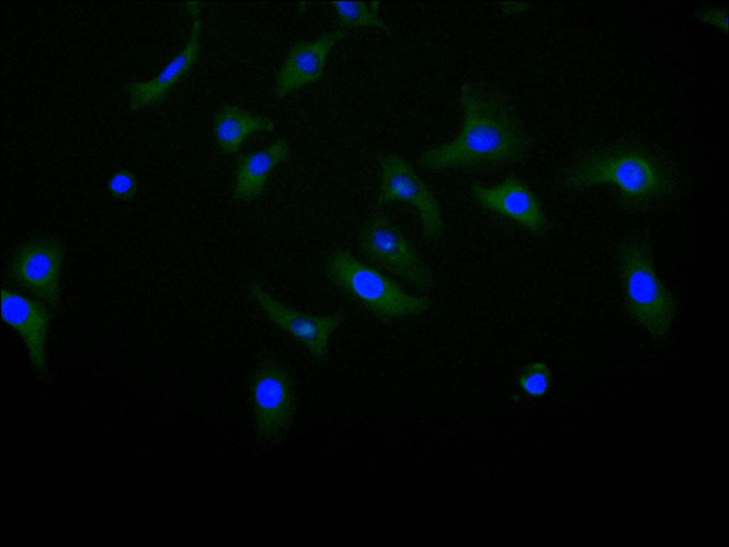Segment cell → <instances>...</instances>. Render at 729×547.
Masks as SVG:
<instances>
[{
	"mask_svg": "<svg viewBox=\"0 0 729 547\" xmlns=\"http://www.w3.org/2000/svg\"><path fill=\"white\" fill-rule=\"evenodd\" d=\"M462 123L451 140L424 151L418 160L429 171L476 170L513 165L526 156L528 142L520 119L500 93L475 83L460 91Z\"/></svg>",
	"mask_w": 729,
	"mask_h": 547,
	"instance_id": "6da1fadb",
	"label": "cell"
},
{
	"mask_svg": "<svg viewBox=\"0 0 729 547\" xmlns=\"http://www.w3.org/2000/svg\"><path fill=\"white\" fill-rule=\"evenodd\" d=\"M561 183L571 189L612 187L621 206L636 213L678 197L683 188V177L672 164L634 145L587 155L565 171Z\"/></svg>",
	"mask_w": 729,
	"mask_h": 547,
	"instance_id": "7a4b0ae2",
	"label": "cell"
},
{
	"mask_svg": "<svg viewBox=\"0 0 729 547\" xmlns=\"http://www.w3.org/2000/svg\"><path fill=\"white\" fill-rule=\"evenodd\" d=\"M624 307L655 341L670 335L678 312L677 301L656 271L652 246L643 234H632L615 245Z\"/></svg>",
	"mask_w": 729,
	"mask_h": 547,
	"instance_id": "3957f363",
	"label": "cell"
},
{
	"mask_svg": "<svg viewBox=\"0 0 729 547\" xmlns=\"http://www.w3.org/2000/svg\"><path fill=\"white\" fill-rule=\"evenodd\" d=\"M325 271L339 289L384 323L421 316L432 305L430 298L407 292L380 269L344 247L327 255Z\"/></svg>",
	"mask_w": 729,
	"mask_h": 547,
	"instance_id": "277c9868",
	"label": "cell"
},
{
	"mask_svg": "<svg viewBox=\"0 0 729 547\" xmlns=\"http://www.w3.org/2000/svg\"><path fill=\"white\" fill-rule=\"evenodd\" d=\"M360 254L373 266L389 273L421 292L431 291L433 274L414 244L392 220L375 212L362 222L357 234Z\"/></svg>",
	"mask_w": 729,
	"mask_h": 547,
	"instance_id": "5b68a950",
	"label": "cell"
},
{
	"mask_svg": "<svg viewBox=\"0 0 729 547\" xmlns=\"http://www.w3.org/2000/svg\"><path fill=\"white\" fill-rule=\"evenodd\" d=\"M250 393L258 437L266 444H278L288 433L295 411L291 373L276 355L264 353L251 376Z\"/></svg>",
	"mask_w": 729,
	"mask_h": 547,
	"instance_id": "8992f818",
	"label": "cell"
},
{
	"mask_svg": "<svg viewBox=\"0 0 729 547\" xmlns=\"http://www.w3.org/2000/svg\"><path fill=\"white\" fill-rule=\"evenodd\" d=\"M377 165V204L397 202L411 207L418 216L423 237L428 241L439 239L444 231L440 204L411 165L400 155L390 152L379 155Z\"/></svg>",
	"mask_w": 729,
	"mask_h": 547,
	"instance_id": "52a82bcc",
	"label": "cell"
},
{
	"mask_svg": "<svg viewBox=\"0 0 729 547\" xmlns=\"http://www.w3.org/2000/svg\"><path fill=\"white\" fill-rule=\"evenodd\" d=\"M248 293L268 321L303 345L317 363L329 360L330 340L345 319L343 312L324 316L302 312L280 301L256 281L249 283Z\"/></svg>",
	"mask_w": 729,
	"mask_h": 547,
	"instance_id": "ba28073f",
	"label": "cell"
},
{
	"mask_svg": "<svg viewBox=\"0 0 729 547\" xmlns=\"http://www.w3.org/2000/svg\"><path fill=\"white\" fill-rule=\"evenodd\" d=\"M64 259L61 242L38 236L19 247L9 265L11 277L49 307L60 306V278Z\"/></svg>",
	"mask_w": 729,
	"mask_h": 547,
	"instance_id": "9c48e42d",
	"label": "cell"
},
{
	"mask_svg": "<svg viewBox=\"0 0 729 547\" xmlns=\"http://www.w3.org/2000/svg\"><path fill=\"white\" fill-rule=\"evenodd\" d=\"M471 194L485 209L515 223L532 235L541 236L547 230V219L538 198L515 176L491 186L474 183Z\"/></svg>",
	"mask_w": 729,
	"mask_h": 547,
	"instance_id": "30bf717a",
	"label": "cell"
},
{
	"mask_svg": "<svg viewBox=\"0 0 729 547\" xmlns=\"http://www.w3.org/2000/svg\"><path fill=\"white\" fill-rule=\"evenodd\" d=\"M1 318L23 340L33 369L47 371L46 338L51 321L47 306L8 289L1 290Z\"/></svg>",
	"mask_w": 729,
	"mask_h": 547,
	"instance_id": "8fae6325",
	"label": "cell"
},
{
	"mask_svg": "<svg viewBox=\"0 0 729 547\" xmlns=\"http://www.w3.org/2000/svg\"><path fill=\"white\" fill-rule=\"evenodd\" d=\"M343 36L341 30L327 31L313 41L295 43L278 72L273 89L275 95L283 98L320 80L330 51Z\"/></svg>",
	"mask_w": 729,
	"mask_h": 547,
	"instance_id": "7c38bea8",
	"label": "cell"
},
{
	"mask_svg": "<svg viewBox=\"0 0 729 547\" xmlns=\"http://www.w3.org/2000/svg\"><path fill=\"white\" fill-rule=\"evenodd\" d=\"M201 21L193 19L189 39L182 51L153 78L127 85L129 108L138 111L161 103L172 88L198 62L201 54Z\"/></svg>",
	"mask_w": 729,
	"mask_h": 547,
	"instance_id": "4fadbf2b",
	"label": "cell"
},
{
	"mask_svg": "<svg viewBox=\"0 0 729 547\" xmlns=\"http://www.w3.org/2000/svg\"><path fill=\"white\" fill-rule=\"evenodd\" d=\"M290 156L288 142L278 138L267 147L241 155L237 162L233 185L235 199L242 202L256 200L262 194L273 170Z\"/></svg>",
	"mask_w": 729,
	"mask_h": 547,
	"instance_id": "5bb4252c",
	"label": "cell"
},
{
	"mask_svg": "<svg viewBox=\"0 0 729 547\" xmlns=\"http://www.w3.org/2000/svg\"><path fill=\"white\" fill-rule=\"evenodd\" d=\"M212 127L218 147L224 153L233 155L238 152L251 135L258 132H272L274 123L266 115L226 104L214 114Z\"/></svg>",
	"mask_w": 729,
	"mask_h": 547,
	"instance_id": "9a60e30c",
	"label": "cell"
},
{
	"mask_svg": "<svg viewBox=\"0 0 729 547\" xmlns=\"http://www.w3.org/2000/svg\"><path fill=\"white\" fill-rule=\"evenodd\" d=\"M339 23L345 28H383L384 20L379 16L376 2L332 1L330 3Z\"/></svg>",
	"mask_w": 729,
	"mask_h": 547,
	"instance_id": "2e32d148",
	"label": "cell"
},
{
	"mask_svg": "<svg viewBox=\"0 0 729 547\" xmlns=\"http://www.w3.org/2000/svg\"><path fill=\"white\" fill-rule=\"evenodd\" d=\"M552 382V373L549 365L542 361H533L526 364L518 377V384L529 397L542 398L549 392Z\"/></svg>",
	"mask_w": 729,
	"mask_h": 547,
	"instance_id": "e0dca14e",
	"label": "cell"
},
{
	"mask_svg": "<svg viewBox=\"0 0 729 547\" xmlns=\"http://www.w3.org/2000/svg\"><path fill=\"white\" fill-rule=\"evenodd\" d=\"M109 194L120 201L132 200L137 194L138 183L135 174L128 170L122 169L114 172L106 182Z\"/></svg>",
	"mask_w": 729,
	"mask_h": 547,
	"instance_id": "ac0fdd59",
	"label": "cell"
},
{
	"mask_svg": "<svg viewBox=\"0 0 729 547\" xmlns=\"http://www.w3.org/2000/svg\"><path fill=\"white\" fill-rule=\"evenodd\" d=\"M698 17L702 21L727 30V11L724 9H705L699 11Z\"/></svg>",
	"mask_w": 729,
	"mask_h": 547,
	"instance_id": "d6986e66",
	"label": "cell"
},
{
	"mask_svg": "<svg viewBox=\"0 0 729 547\" xmlns=\"http://www.w3.org/2000/svg\"><path fill=\"white\" fill-rule=\"evenodd\" d=\"M502 11L508 14H516L528 10V5L523 2H503L500 5Z\"/></svg>",
	"mask_w": 729,
	"mask_h": 547,
	"instance_id": "ffe728a7",
	"label": "cell"
}]
</instances>
